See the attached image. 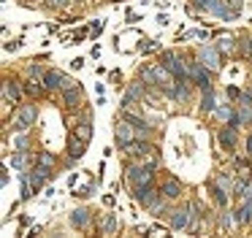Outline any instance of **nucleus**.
Wrapping results in <instances>:
<instances>
[{"instance_id": "obj_29", "label": "nucleus", "mask_w": 252, "mask_h": 238, "mask_svg": "<svg viewBox=\"0 0 252 238\" xmlns=\"http://www.w3.org/2000/svg\"><path fill=\"white\" fill-rule=\"evenodd\" d=\"M233 225H236L233 214H225V216H222V227H233Z\"/></svg>"}, {"instance_id": "obj_23", "label": "nucleus", "mask_w": 252, "mask_h": 238, "mask_svg": "<svg viewBox=\"0 0 252 238\" xmlns=\"http://www.w3.org/2000/svg\"><path fill=\"white\" fill-rule=\"evenodd\" d=\"M122 119H125V122H130V124H136L138 130H147V122H144L141 117H133V114H125Z\"/></svg>"}, {"instance_id": "obj_2", "label": "nucleus", "mask_w": 252, "mask_h": 238, "mask_svg": "<svg viewBox=\"0 0 252 238\" xmlns=\"http://www.w3.org/2000/svg\"><path fill=\"white\" fill-rule=\"evenodd\" d=\"M44 84H46V89H68V87H73V81L65 73H60V70H49L44 76Z\"/></svg>"}, {"instance_id": "obj_10", "label": "nucleus", "mask_w": 252, "mask_h": 238, "mask_svg": "<svg viewBox=\"0 0 252 238\" xmlns=\"http://www.w3.org/2000/svg\"><path fill=\"white\" fill-rule=\"evenodd\" d=\"M19 97H22L19 87L14 84V81H6V84H3V100H6V106L8 103H19Z\"/></svg>"}, {"instance_id": "obj_11", "label": "nucleus", "mask_w": 252, "mask_h": 238, "mask_svg": "<svg viewBox=\"0 0 252 238\" xmlns=\"http://www.w3.org/2000/svg\"><path fill=\"white\" fill-rule=\"evenodd\" d=\"M63 92H65L63 97H65L68 108H76L79 103H82V89H79V87H68V89H63Z\"/></svg>"}, {"instance_id": "obj_20", "label": "nucleus", "mask_w": 252, "mask_h": 238, "mask_svg": "<svg viewBox=\"0 0 252 238\" xmlns=\"http://www.w3.org/2000/svg\"><path fill=\"white\" fill-rule=\"evenodd\" d=\"M46 84H41V81H28L25 84V89H28V95H41V89H44Z\"/></svg>"}, {"instance_id": "obj_16", "label": "nucleus", "mask_w": 252, "mask_h": 238, "mask_svg": "<svg viewBox=\"0 0 252 238\" xmlns=\"http://www.w3.org/2000/svg\"><path fill=\"white\" fill-rule=\"evenodd\" d=\"M114 135H117V141H120V144H127V141L133 138V133H130V127H127L125 122L122 124H117V130H114Z\"/></svg>"}, {"instance_id": "obj_9", "label": "nucleus", "mask_w": 252, "mask_h": 238, "mask_svg": "<svg viewBox=\"0 0 252 238\" xmlns=\"http://www.w3.org/2000/svg\"><path fill=\"white\" fill-rule=\"evenodd\" d=\"M220 146H222V149H233L236 146V127L233 124H228L225 130H220Z\"/></svg>"}, {"instance_id": "obj_4", "label": "nucleus", "mask_w": 252, "mask_h": 238, "mask_svg": "<svg viewBox=\"0 0 252 238\" xmlns=\"http://www.w3.org/2000/svg\"><path fill=\"white\" fill-rule=\"evenodd\" d=\"M190 81H195L201 89H212V76H209V68L203 62L192 65V73H190Z\"/></svg>"}, {"instance_id": "obj_15", "label": "nucleus", "mask_w": 252, "mask_h": 238, "mask_svg": "<svg viewBox=\"0 0 252 238\" xmlns=\"http://www.w3.org/2000/svg\"><path fill=\"white\" fill-rule=\"evenodd\" d=\"M247 124H252V106L250 103L239 106V127H247Z\"/></svg>"}, {"instance_id": "obj_31", "label": "nucleus", "mask_w": 252, "mask_h": 238, "mask_svg": "<svg viewBox=\"0 0 252 238\" xmlns=\"http://www.w3.org/2000/svg\"><path fill=\"white\" fill-rule=\"evenodd\" d=\"M65 3H68V0H49V5H52V8H63Z\"/></svg>"}, {"instance_id": "obj_22", "label": "nucleus", "mask_w": 252, "mask_h": 238, "mask_svg": "<svg viewBox=\"0 0 252 238\" xmlns=\"http://www.w3.org/2000/svg\"><path fill=\"white\" fill-rule=\"evenodd\" d=\"M100 230H103V233H109V236H111V233L117 230V219H114V216H106V219H103V225H100Z\"/></svg>"}, {"instance_id": "obj_17", "label": "nucleus", "mask_w": 252, "mask_h": 238, "mask_svg": "<svg viewBox=\"0 0 252 238\" xmlns=\"http://www.w3.org/2000/svg\"><path fill=\"white\" fill-rule=\"evenodd\" d=\"M84 144H87V141H76V135H71V141H68V146H71V157H82L84 154Z\"/></svg>"}, {"instance_id": "obj_30", "label": "nucleus", "mask_w": 252, "mask_h": 238, "mask_svg": "<svg viewBox=\"0 0 252 238\" xmlns=\"http://www.w3.org/2000/svg\"><path fill=\"white\" fill-rule=\"evenodd\" d=\"M220 49H222V52H228V49H233V41H230V38H225V41L220 43Z\"/></svg>"}, {"instance_id": "obj_3", "label": "nucleus", "mask_w": 252, "mask_h": 238, "mask_svg": "<svg viewBox=\"0 0 252 238\" xmlns=\"http://www.w3.org/2000/svg\"><path fill=\"white\" fill-rule=\"evenodd\" d=\"M33 122H35V106H22L19 117L14 119V130H17V133H25Z\"/></svg>"}, {"instance_id": "obj_6", "label": "nucleus", "mask_w": 252, "mask_h": 238, "mask_svg": "<svg viewBox=\"0 0 252 238\" xmlns=\"http://www.w3.org/2000/svg\"><path fill=\"white\" fill-rule=\"evenodd\" d=\"M192 206H187V208H179V211H174V216H171V227L174 230H185L187 225H190V219H192Z\"/></svg>"}, {"instance_id": "obj_21", "label": "nucleus", "mask_w": 252, "mask_h": 238, "mask_svg": "<svg viewBox=\"0 0 252 238\" xmlns=\"http://www.w3.org/2000/svg\"><path fill=\"white\" fill-rule=\"evenodd\" d=\"M76 135H79V138H82V141H90V138H93V127H90L87 122H84V124H79Z\"/></svg>"}, {"instance_id": "obj_12", "label": "nucleus", "mask_w": 252, "mask_h": 238, "mask_svg": "<svg viewBox=\"0 0 252 238\" xmlns=\"http://www.w3.org/2000/svg\"><path fill=\"white\" fill-rule=\"evenodd\" d=\"M87 222H90V211L87 208H76L71 214V225L73 227H87Z\"/></svg>"}, {"instance_id": "obj_14", "label": "nucleus", "mask_w": 252, "mask_h": 238, "mask_svg": "<svg viewBox=\"0 0 252 238\" xmlns=\"http://www.w3.org/2000/svg\"><path fill=\"white\" fill-rule=\"evenodd\" d=\"M125 151H127V154H147V151H152V146H149V144H138V141H127Z\"/></svg>"}, {"instance_id": "obj_32", "label": "nucleus", "mask_w": 252, "mask_h": 238, "mask_svg": "<svg viewBox=\"0 0 252 238\" xmlns=\"http://www.w3.org/2000/svg\"><path fill=\"white\" fill-rule=\"evenodd\" d=\"M239 95H241V92L236 89V87H228V97H239Z\"/></svg>"}, {"instance_id": "obj_28", "label": "nucleus", "mask_w": 252, "mask_h": 238, "mask_svg": "<svg viewBox=\"0 0 252 238\" xmlns=\"http://www.w3.org/2000/svg\"><path fill=\"white\" fill-rule=\"evenodd\" d=\"M38 162H41V165H55V157L44 151V154H38Z\"/></svg>"}, {"instance_id": "obj_5", "label": "nucleus", "mask_w": 252, "mask_h": 238, "mask_svg": "<svg viewBox=\"0 0 252 238\" xmlns=\"http://www.w3.org/2000/svg\"><path fill=\"white\" fill-rule=\"evenodd\" d=\"M52 176V165H35V171L33 173H28V178H30V184H33V189H38V187H44V181Z\"/></svg>"}, {"instance_id": "obj_24", "label": "nucleus", "mask_w": 252, "mask_h": 238, "mask_svg": "<svg viewBox=\"0 0 252 238\" xmlns=\"http://www.w3.org/2000/svg\"><path fill=\"white\" fill-rule=\"evenodd\" d=\"M11 165L17 168V171H25V168H28V157H25L22 151H19V154H17V157H14V160H11Z\"/></svg>"}, {"instance_id": "obj_8", "label": "nucleus", "mask_w": 252, "mask_h": 238, "mask_svg": "<svg viewBox=\"0 0 252 238\" xmlns=\"http://www.w3.org/2000/svg\"><path fill=\"white\" fill-rule=\"evenodd\" d=\"M136 200L141 206H152L155 200H158V192L152 189V184H147V187H136Z\"/></svg>"}, {"instance_id": "obj_26", "label": "nucleus", "mask_w": 252, "mask_h": 238, "mask_svg": "<svg viewBox=\"0 0 252 238\" xmlns=\"http://www.w3.org/2000/svg\"><path fill=\"white\" fill-rule=\"evenodd\" d=\"M25 146H28V138H25V135H17V138H14V149L25 151Z\"/></svg>"}, {"instance_id": "obj_13", "label": "nucleus", "mask_w": 252, "mask_h": 238, "mask_svg": "<svg viewBox=\"0 0 252 238\" xmlns=\"http://www.w3.org/2000/svg\"><path fill=\"white\" fill-rule=\"evenodd\" d=\"M163 195H165V198H179V195H182V184L176 181V178H168V181L163 184Z\"/></svg>"}, {"instance_id": "obj_25", "label": "nucleus", "mask_w": 252, "mask_h": 238, "mask_svg": "<svg viewBox=\"0 0 252 238\" xmlns=\"http://www.w3.org/2000/svg\"><path fill=\"white\" fill-rule=\"evenodd\" d=\"M217 184H220L222 189H228V192H230V187H236V184L230 181V176H217Z\"/></svg>"}, {"instance_id": "obj_1", "label": "nucleus", "mask_w": 252, "mask_h": 238, "mask_svg": "<svg viewBox=\"0 0 252 238\" xmlns=\"http://www.w3.org/2000/svg\"><path fill=\"white\" fill-rule=\"evenodd\" d=\"M127 181L133 184V187H147V184H152V168H130L127 171Z\"/></svg>"}, {"instance_id": "obj_18", "label": "nucleus", "mask_w": 252, "mask_h": 238, "mask_svg": "<svg viewBox=\"0 0 252 238\" xmlns=\"http://www.w3.org/2000/svg\"><path fill=\"white\" fill-rule=\"evenodd\" d=\"M138 97H141V89H138V84H130V87H127V95L122 97V106H127L130 100H138Z\"/></svg>"}, {"instance_id": "obj_27", "label": "nucleus", "mask_w": 252, "mask_h": 238, "mask_svg": "<svg viewBox=\"0 0 252 238\" xmlns=\"http://www.w3.org/2000/svg\"><path fill=\"white\" fill-rule=\"evenodd\" d=\"M225 5H228L233 14H239V11H241V0H225Z\"/></svg>"}, {"instance_id": "obj_7", "label": "nucleus", "mask_w": 252, "mask_h": 238, "mask_svg": "<svg viewBox=\"0 0 252 238\" xmlns=\"http://www.w3.org/2000/svg\"><path fill=\"white\" fill-rule=\"evenodd\" d=\"M201 62L206 65V68H212V70H217L220 65H222V62H220V54H217V49H214V46H203V49H201Z\"/></svg>"}, {"instance_id": "obj_19", "label": "nucleus", "mask_w": 252, "mask_h": 238, "mask_svg": "<svg viewBox=\"0 0 252 238\" xmlns=\"http://www.w3.org/2000/svg\"><path fill=\"white\" fill-rule=\"evenodd\" d=\"M201 108H203V111H214V92H212V89H203Z\"/></svg>"}]
</instances>
